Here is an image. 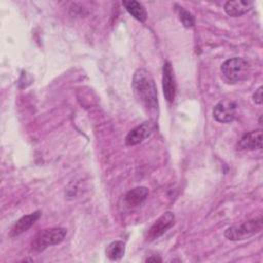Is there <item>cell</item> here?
I'll return each instance as SVG.
<instances>
[{
  "label": "cell",
  "mask_w": 263,
  "mask_h": 263,
  "mask_svg": "<svg viewBox=\"0 0 263 263\" xmlns=\"http://www.w3.org/2000/svg\"><path fill=\"white\" fill-rule=\"evenodd\" d=\"M133 88L138 100L148 111L157 109V89L154 79L148 70L141 68L135 72Z\"/></svg>",
  "instance_id": "6da1fadb"
},
{
  "label": "cell",
  "mask_w": 263,
  "mask_h": 263,
  "mask_svg": "<svg viewBox=\"0 0 263 263\" xmlns=\"http://www.w3.org/2000/svg\"><path fill=\"white\" fill-rule=\"evenodd\" d=\"M221 72L229 83H236L247 79L250 74V65L241 58H232L221 65Z\"/></svg>",
  "instance_id": "7a4b0ae2"
},
{
  "label": "cell",
  "mask_w": 263,
  "mask_h": 263,
  "mask_svg": "<svg viewBox=\"0 0 263 263\" xmlns=\"http://www.w3.org/2000/svg\"><path fill=\"white\" fill-rule=\"evenodd\" d=\"M67 234V229L63 227H52L46 228L39 231L33 241L32 249L36 252H42L46 248L62 242Z\"/></svg>",
  "instance_id": "3957f363"
},
{
  "label": "cell",
  "mask_w": 263,
  "mask_h": 263,
  "mask_svg": "<svg viewBox=\"0 0 263 263\" xmlns=\"http://www.w3.org/2000/svg\"><path fill=\"white\" fill-rule=\"evenodd\" d=\"M262 228V219H253L243 222L239 225H234L225 230V237L229 240H242L255 233L259 232Z\"/></svg>",
  "instance_id": "277c9868"
},
{
  "label": "cell",
  "mask_w": 263,
  "mask_h": 263,
  "mask_svg": "<svg viewBox=\"0 0 263 263\" xmlns=\"http://www.w3.org/2000/svg\"><path fill=\"white\" fill-rule=\"evenodd\" d=\"M236 109L237 106L233 101L222 100L214 107L213 117L218 122H231L236 116Z\"/></svg>",
  "instance_id": "5b68a950"
},
{
  "label": "cell",
  "mask_w": 263,
  "mask_h": 263,
  "mask_svg": "<svg viewBox=\"0 0 263 263\" xmlns=\"http://www.w3.org/2000/svg\"><path fill=\"white\" fill-rule=\"evenodd\" d=\"M175 222V216L171 212H166L162 214L149 228L147 233V239L148 240H154L161 236L168 228H171L174 225Z\"/></svg>",
  "instance_id": "8992f818"
},
{
  "label": "cell",
  "mask_w": 263,
  "mask_h": 263,
  "mask_svg": "<svg viewBox=\"0 0 263 263\" xmlns=\"http://www.w3.org/2000/svg\"><path fill=\"white\" fill-rule=\"evenodd\" d=\"M162 89L165 100L168 103H172L176 96V80L170 62H165L162 67Z\"/></svg>",
  "instance_id": "52a82bcc"
},
{
  "label": "cell",
  "mask_w": 263,
  "mask_h": 263,
  "mask_svg": "<svg viewBox=\"0 0 263 263\" xmlns=\"http://www.w3.org/2000/svg\"><path fill=\"white\" fill-rule=\"evenodd\" d=\"M152 130V126L149 122H144L132 129L125 137V143L128 146L137 145L147 139Z\"/></svg>",
  "instance_id": "ba28073f"
},
{
  "label": "cell",
  "mask_w": 263,
  "mask_h": 263,
  "mask_svg": "<svg viewBox=\"0 0 263 263\" xmlns=\"http://www.w3.org/2000/svg\"><path fill=\"white\" fill-rule=\"evenodd\" d=\"M254 3L252 1H245V0H235V1H227L224 4L225 12L233 17L241 16L249 12Z\"/></svg>",
  "instance_id": "9c48e42d"
},
{
  "label": "cell",
  "mask_w": 263,
  "mask_h": 263,
  "mask_svg": "<svg viewBox=\"0 0 263 263\" xmlns=\"http://www.w3.org/2000/svg\"><path fill=\"white\" fill-rule=\"evenodd\" d=\"M240 149L255 150L262 148V129L249 132L242 136L238 143Z\"/></svg>",
  "instance_id": "30bf717a"
},
{
  "label": "cell",
  "mask_w": 263,
  "mask_h": 263,
  "mask_svg": "<svg viewBox=\"0 0 263 263\" xmlns=\"http://www.w3.org/2000/svg\"><path fill=\"white\" fill-rule=\"evenodd\" d=\"M40 215H41V213L39 211H37V212H34L32 214H29L27 216L22 217L13 225V227L10 231V235L11 236H17V235L24 233L25 231H27L39 219Z\"/></svg>",
  "instance_id": "8fae6325"
},
{
  "label": "cell",
  "mask_w": 263,
  "mask_h": 263,
  "mask_svg": "<svg viewBox=\"0 0 263 263\" xmlns=\"http://www.w3.org/2000/svg\"><path fill=\"white\" fill-rule=\"evenodd\" d=\"M148 194V188L143 186L136 187L126 193L125 201L129 206H138L147 198Z\"/></svg>",
  "instance_id": "7c38bea8"
},
{
  "label": "cell",
  "mask_w": 263,
  "mask_h": 263,
  "mask_svg": "<svg viewBox=\"0 0 263 263\" xmlns=\"http://www.w3.org/2000/svg\"><path fill=\"white\" fill-rule=\"evenodd\" d=\"M123 6L127 10V12L134 16L136 20L140 22H145L147 18V12L145 7L138 1L135 0H125L122 1Z\"/></svg>",
  "instance_id": "4fadbf2b"
},
{
  "label": "cell",
  "mask_w": 263,
  "mask_h": 263,
  "mask_svg": "<svg viewBox=\"0 0 263 263\" xmlns=\"http://www.w3.org/2000/svg\"><path fill=\"white\" fill-rule=\"evenodd\" d=\"M125 253V245L121 240H115L108 245L106 249L107 257L112 261L120 260Z\"/></svg>",
  "instance_id": "5bb4252c"
},
{
  "label": "cell",
  "mask_w": 263,
  "mask_h": 263,
  "mask_svg": "<svg viewBox=\"0 0 263 263\" xmlns=\"http://www.w3.org/2000/svg\"><path fill=\"white\" fill-rule=\"evenodd\" d=\"M178 12H179V17H180V21L182 22V24L189 28V27H192L194 25V18L192 16V14L185 10L183 7H178Z\"/></svg>",
  "instance_id": "9a60e30c"
},
{
  "label": "cell",
  "mask_w": 263,
  "mask_h": 263,
  "mask_svg": "<svg viewBox=\"0 0 263 263\" xmlns=\"http://www.w3.org/2000/svg\"><path fill=\"white\" fill-rule=\"evenodd\" d=\"M253 100L256 104H259V105L262 104V87L261 86L254 92Z\"/></svg>",
  "instance_id": "2e32d148"
},
{
  "label": "cell",
  "mask_w": 263,
  "mask_h": 263,
  "mask_svg": "<svg viewBox=\"0 0 263 263\" xmlns=\"http://www.w3.org/2000/svg\"><path fill=\"white\" fill-rule=\"evenodd\" d=\"M147 262H161V258H159V257H149V258H147V260H146Z\"/></svg>",
  "instance_id": "e0dca14e"
}]
</instances>
